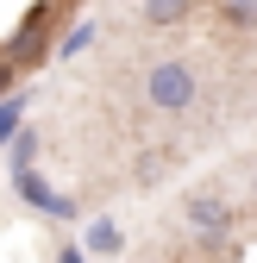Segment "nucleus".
<instances>
[{
  "mask_svg": "<svg viewBox=\"0 0 257 263\" xmlns=\"http://www.w3.org/2000/svg\"><path fill=\"white\" fill-rule=\"evenodd\" d=\"M195 94H201V88H195V69H188L182 57H157L151 69H144V101H151L157 113L176 119V113L195 107Z\"/></svg>",
  "mask_w": 257,
  "mask_h": 263,
  "instance_id": "obj_1",
  "label": "nucleus"
},
{
  "mask_svg": "<svg viewBox=\"0 0 257 263\" xmlns=\"http://www.w3.org/2000/svg\"><path fill=\"white\" fill-rule=\"evenodd\" d=\"M57 7H63V0H38V7L25 13V25L13 31V44H7V63H13L19 76L44 63V44H50V19H57Z\"/></svg>",
  "mask_w": 257,
  "mask_h": 263,
  "instance_id": "obj_2",
  "label": "nucleus"
},
{
  "mask_svg": "<svg viewBox=\"0 0 257 263\" xmlns=\"http://www.w3.org/2000/svg\"><path fill=\"white\" fill-rule=\"evenodd\" d=\"M188 232H195L201 245H219V238L232 232L226 201H219V194H195V201H188Z\"/></svg>",
  "mask_w": 257,
  "mask_h": 263,
  "instance_id": "obj_3",
  "label": "nucleus"
},
{
  "mask_svg": "<svg viewBox=\"0 0 257 263\" xmlns=\"http://www.w3.org/2000/svg\"><path fill=\"white\" fill-rule=\"evenodd\" d=\"M13 188L25 194V201L31 207H38V213H50V219H76V201H63V194L38 176V170H13Z\"/></svg>",
  "mask_w": 257,
  "mask_h": 263,
  "instance_id": "obj_4",
  "label": "nucleus"
},
{
  "mask_svg": "<svg viewBox=\"0 0 257 263\" xmlns=\"http://www.w3.org/2000/svg\"><path fill=\"white\" fill-rule=\"evenodd\" d=\"M188 0H144V25H182Z\"/></svg>",
  "mask_w": 257,
  "mask_h": 263,
  "instance_id": "obj_5",
  "label": "nucleus"
},
{
  "mask_svg": "<svg viewBox=\"0 0 257 263\" xmlns=\"http://www.w3.org/2000/svg\"><path fill=\"white\" fill-rule=\"evenodd\" d=\"M119 245H125V238H119V226H113V219H94V232H88V251H94V257H113Z\"/></svg>",
  "mask_w": 257,
  "mask_h": 263,
  "instance_id": "obj_6",
  "label": "nucleus"
},
{
  "mask_svg": "<svg viewBox=\"0 0 257 263\" xmlns=\"http://www.w3.org/2000/svg\"><path fill=\"white\" fill-rule=\"evenodd\" d=\"M19 113H25V94H7V101H0V138H19Z\"/></svg>",
  "mask_w": 257,
  "mask_h": 263,
  "instance_id": "obj_7",
  "label": "nucleus"
},
{
  "mask_svg": "<svg viewBox=\"0 0 257 263\" xmlns=\"http://www.w3.org/2000/svg\"><path fill=\"white\" fill-rule=\"evenodd\" d=\"M219 19H226V25H257V0H219Z\"/></svg>",
  "mask_w": 257,
  "mask_h": 263,
  "instance_id": "obj_8",
  "label": "nucleus"
},
{
  "mask_svg": "<svg viewBox=\"0 0 257 263\" xmlns=\"http://www.w3.org/2000/svg\"><path fill=\"white\" fill-rule=\"evenodd\" d=\"M13 82H19V69H13L7 57H0V101H7V88H13Z\"/></svg>",
  "mask_w": 257,
  "mask_h": 263,
  "instance_id": "obj_9",
  "label": "nucleus"
},
{
  "mask_svg": "<svg viewBox=\"0 0 257 263\" xmlns=\"http://www.w3.org/2000/svg\"><path fill=\"white\" fill-rule=\"evenodd\" d=\"M57 263H82V251H63V257H57Z\"/></svg>",
  "mask_w": 257,
  "mask_h": 263,
  "instance_id": "obj_10",
  "label": "nucleus"
},
{
  "mask_svg": "<svg viewBox=\"0 0 257 263\" xmlns=\"http://www.w3.org/2000/svg\"><path fill=\"white\" fill-rule=\"evenodd\" d=\"M251 188H257V176H251Z\"/></svg>",
  "mask_w": 257,
  "mask_h": 263,
  "instance_id": "obj_11",
  "label": "nucleus"
}]
</instances>
